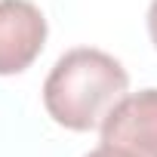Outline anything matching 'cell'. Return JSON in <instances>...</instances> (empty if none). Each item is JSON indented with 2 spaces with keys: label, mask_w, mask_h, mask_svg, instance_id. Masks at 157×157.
I'll use <instances>...</instances> for the list:
<instances>
[{
  "label": "cell",
  "mask_w": 157,
  "mask_h": 157,
  "mask_svg": "<svg viewBox=\"0 0 157 157\" xmlns=\"http://www.w3.org/2000/svg\"><path fill=\"white\" fill-rule=\"evenodd\" d=\"M126 90L129 74L114 56L80 46L52 65L43 83V108L59 126L90 132L105 123Z\"/></svg>",
  "instance_id": "cell-1"
},
{
  "label": "cell",
  "mask_w": 157,
  "mask_h": 157,
  "mask_svg": "<svg viewBox=\"0 0 157 157\" xmlns=\"http://www.w3.org/2000/svg\"><path fill=\"white\" fill-rule=\"evenodd\" d=\"M46 43V19L31 0H0V77L22 74Z\"/></svg>",
  "instance_id": "cell-2"
},
{
  "label": "cell",
  "mask_w": 157,
  "mask_h": 157,
  "mask_svg": "<svg viewBox=\"0 0 157 157\" xmlns=\"http://www.w3.org/2000/svg\"><path fill=\"white\" fill-rule=\"evenodd\" d=\"M99 129L105 145L126 148L136 157H157V90L123 96Z\"/></svg>",
  "instance_id": "cell-3"
},
{
  "label": "cell",
  "mask_w": 157,
  "mask_h": 157,
  "mask_svg": "<svg viewBox=\"0 0 157 157\" xmlns=\"http://www.w3.org/2000/svg\"><path fill=\"white\" fill-rule=\"evenodd\" d=\"M86 157H136V154L126 151V148H117V145H105V142H102V145H99L96 151H90Z\"/></svg>",
  "instance_id": "cell-4"
},
{
  "label": "cell",
  "mask_w": 157,
  "mask_h": 157,
  "mask_svg": "<svg viewBox=\"0 0 157 157\" xmlns=\"http://www.w3.org/2000/svg\"><path fill=\"white\" fill-rule=\"evenodd\" d=\"M148 34H151V43L157 46V0H151V10H148Z\"/></svg>",
  "instance_id": "cell-5"
}]
</instances>
